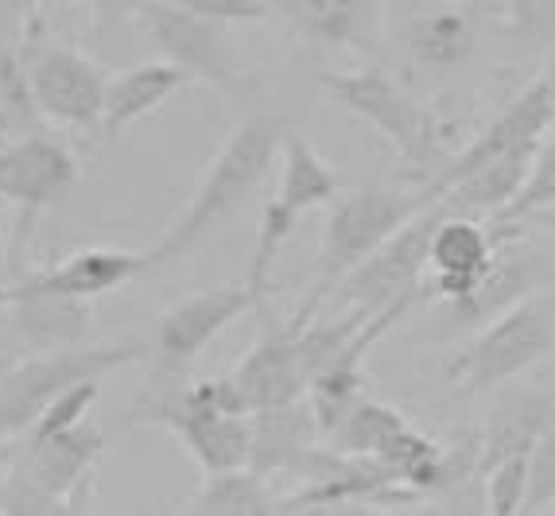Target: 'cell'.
Listing matches in <instances>:
<instances>
[{
    "label": "cell",
    "instance_id": "6da1fadb",
    "mask_svg": "<svg viewBox=\"0 0 555 516\" xmlns=\"http://www.w3.org/2000/svg\"><path fill=\"white\" fill-rule=\"evenodd\" d=\"M280 140H284V125L276 117H260L257 113V117L241 120L237 129L225 137V144L218 147V156L210 159L206 176L198 179L195 194L186 198L179 218L159 233L156 245L144 249L149 272L195 253L218 225H225L233 214L249 206V198L264 186L272 167L280 164Z\"/></svg>",
    "mask_w": 555,
    "mask_h": 516
},
{
    "label": "cell",
    "instance_id": "7a4b0ae2",
    "mask_svg": "<svg viewBox=\"0 0 555 516\" xmlns=\"http://www.w3.org/2000/svg\"><path fill=\"white\" fill-rule=\"evenodd\" d=\"M125 424H159L176 431L206 474L249 466L253 415L245 412L230 377L144 385L140 400L125 415Z\"/></svg>",
    "mask_w": 555,
    "mask_h": 516
},
{
    "label": "cell",
    "instance_id": "3957f363",
    "mask_svg": "<svg viewBox=\"0 0 555 516\" xmlns=\"http://www.w3.org/2000/svg\"><path fill=\"white\" fill-rule=\"evenodd\" d=\"M424 206H431L424 198V191H404V186L392 183H365L334 194L331 210H326L315 276H311V287H307V295L299 299L296 314L287 323L296 331L311 323L331 304L334 287L343 284L361 260L370 257L373 249H380Z\"/></svg>",
    "mask_w": 555,
    "mask_h": 516
},
{
    "label": "cell",
    "instance_id": "277c9868",
    "mask_svg": "<svg viewBox=\"0 0 555 516\" xmlns=\"http://www.w3.org/2000/svg\"><path fill=\"white\" fill-rule=\"evenodd\" d=\"M149 358V341L129 338L113 341V346H70V350H51V353H28L24 361L0 377V442H12L20 435H28V427L39 420L59 392H66L78 380L90 377H109L117 369L132 365V361Z\"/></svg>",
    "mask_w": 555,
    "mask_h": 516
},
{
    "label": "cell",
    "instance_id": "5b68a950",
    "mask_svg": "<svg viewBox=\"0 0 555 516\" xmlns=\"http://www.w3.org/2000/svg\"><path fill=\"white\" fill-rule=\"evenodd\" d=\"M555 346V299L528 295L478 331L470 346L447 361V380L459 397H481L509 385L525 369L544 361Z\"/></svg>",
    "mask_w": 555,
    "mask_h": 516
},
{
    "label": "cell",
    "instance_id": "8992f818",
    "mask_svg": "<svg viewBox=\"0 0 555 516\" xmlns=\"http://www.w3.org/2000/svg\"><path fill=\"white\" fill-rule=\"evenodd\" d=\"M338 191H343V183L334 176V167L311 147V140L296 129H284V140H280V179L272 198L260 210V230L257 241H253L249 272H245V284L257 292L260 304H269L272 268H276L287 237L304 221V214H311L315 206H331V198Z\"/></svg>",
    "mask_w": 555,
    "mask_h": 516
},
{
    "label": "cell",
    "instance_id": "52a82bcc",
    "mask_svg": "<svg viewBox=\"0 0 555 516\" xmlns=\"http://www.w3.org/2000/svg\"><path fill=\"white\" fill-rule=\"evenodd\" d=\"M323 90L331 93V102H338L346 113L377 129L380 140L412 167H427L439 156L443 132H439L436 113L412 90H404L389 70H380V66H361V70L346 74L331 70L323 74Z\"/></svg>",
    "mask_w": 555,
    "mask_h": 516
},
{
    "label": "cell",
    "instance_id": "ba28073f",
    "mask_svg": "<svg viewBox=\"0 0 555 516\" xmlns=\"http://www.w3.org/2000/svg\"><path fill=\"white\" fill-rule=\"evenodd\" d=\"M269 304H260L245 280L233 284L203 287V292L186 295L176 307H167L156 319V338L149 346L152 373L149 385H176L186 380L191 365L203 358V350L210 346L222 331H230L241 314L264 311Z\"/></svg>",
    "mask_w": 555,
    "mask_h": 516
},
{
    "label": "cell",
    "instance_id": "9c48e42d",
    "mask_svg": "<svg viewBox=\"0 0 555 516\" xmlns=\"http://www.w3.org/2000/svg\"><path fill=\"white\" fill-rule=\"evenodd\" d=\"M439 218H443V210L436 203L412 214L380 249H373L343 284L334 287L331 304L343 311L353 307V311L377 314L400 299H424L427 249H431V233H436Z\"/></svg>",
    "mask_w": 555,
    "mask_h": 516
},
{
    "label": "cell",
    "instance_id": "30bf717a",
    "mask_svg": "<svg viewBox=\"0 0 555 516\" xmlns=\"http://www.w3.org/2000/svg\"><path fill=\"white\" fill-rule=\"evenodd\" d=\"M82 167L63 140L31 129L0 147V203L16 210V257L28 245L31 225L75 194Z\"/></svg>",
    "mask_w": 555,
    "mask_h": 516
},
{
    "label": "cell",
    "instance_id": "8fae6325",
    "mask_svg": "<svg viewBox=\"0 0 555 516\" xmlns=\"http://www.w3.org/2000/svg\"><path fill=\"white\" fill-rule=\"evenodd\" d=\"M137 28L159 51V59L176 63L191 82H206L210 90H222L237 98L245 86L237 51L218 20L195 16V12L179 9L171 0H149L137 9Z\"/></svg>",
    "mask_w": 555,
    "mask_h": 516
},
{
    "label": "cell",
    "instance_id": "7c38bea8",
    "mask_svg": "<svg viewBox=\"0 0 555 516\" xmlns=\"http://www.w3.org/2000/svg\"><path fill=\"white\" fill-rule=\"evenodd\" d=\"M24 70L39 117L59 129L98 132L105 86H109V70L98 59L75 47L36 43L24 51Z\"/></svg>",
    "mask_w": 555,
    "mask_h": 516
},
{
    "label": "cell",
    "instance_id": "4fadbf2b",
    "mask_svg": "<svg viewBox=\"0 0 555 516\" xmlns=\"http://www.w3.org/2000/svg\"><path fill=\"white\" fill-rule=\"evenodd\" d=\"M338 459L343 454L334 451L331 442L323 447V431H319V420L311 412V404H307V397L292 400V404L253 412L249 466L260 478L287 474V478L315 481L323 474H331L338 466Z\"/></svg>",
    "mask_w": 555,
    "mask_h": 516
},
{
    "label": "cell",
    "instance_id": "5bb4252c",
    "mask_svg": "<svg viewBox=\"0 0 555 516\" xmlns=\"http://www.w3.org/2000/svg\"><path fill=\"white\" fill-rule=\"evenodd\" d=\"M552 125H555V105H552V93H547L544 74H540L537 82L525 86V90L470 140V147H463L454 159H447L443 171H436L420 191H424L427 203H436L447 186L459 183L463 176H470L474 167L490 164V159H498V156H509L517 147L540 144V140L552 132Z\"/></svg>",
    "mask_w": 555,
    "mask_h": 516
},
{
    "label": "cell",
    "instance_id": "9a60e30c",
    "mask_svg": "<svg viewBox=\"0 0 555 516\" xmlns=\"http://www.w3.org/2000/svg\"><path fill=\"white\" fill-rule=\"evenodd\" d=\"M109 435L93 420H82L70 431L43 435V439H28L20 451V466L66 505V513H86L93 501V486H98V466L105 459Z\"/></svg>",
    "mask_w": 555,
    "mask_h": 516
},
{
    "label": "cell",
    "instance_id": "2e32d148",
    "mask_svg": "<svg viewBox=\"0 0 555 516\" xmlns=\"http://www.w3.org/2000/svg\"><path fill=\"white\" fill-rule=\"evenodd\" d=\"M149 272L144 249H109V245H90V249L66 253L63 260L36 272H20L9 287V299L16 295H75V299H102L120 292L137 276ZM4 299V304H9Z\"/></svg>",
    "mask_w": 555,
    "mask_h": 516
},
{
    "label": "cell",
    "instance_id": "e0dca14e",
    "mask_svg": "<svg viewBox=\"0 0 555 516\" xmlns=\"http://www.w3.org/2000/svg\"><path fill=\"white\" fill-rule=\"evenodd\" d=\"M260 319H264V326H260L257 346L230 373L233 388H237L241 404H245L249 415L307 397V369L299 361L296 326L276 323L269 314V307L260 311Z\"/></svg>",
    "mask_w": 555,
    "mask_h": 516
},
{
    "label": "cell",
    "instance_id": "ac0fdd59",
    "mask_svg": "<svg viewBox=\"0 0 555 516\" xmlns=\"http://www.w3.org/2000/svg\"><path fill=\"white\" fill-rule=\"evenodd\" d=\"M513 230H520V221H498V233H490V225H481L478 218H447L443 214L431 233V249H427L424 299L431 295L439 304L459 299L481 276V268L493 260L501 237H509Z\"/></svg>",
    "mask_w": 555,
    "mask_h": 516
},
{
    "label": "cell",
    "instance_id": "d6986e66",
    "mask_svg": "<svg viewBox=\"0 0 555 516\" xmlns=\"http://www.w3.org/2000/svg\"><path fill=\"white\" fill-rule=\"evenodd\" d=\"M520 237H525V230H513L509 237H501L498 253H493L490 265L481 268V276L474 280L459 299L447 304L454 323H463V326L493 323L498 314L517 307L520 299H528V295L544 284L547 280L544 260L528 257V253H513V241H520Z\"/></svg>",
    "mask_w": 555,
    "mask_h": 516
},
{
    "label": "cell",
    "instance_id": "ffe728a7",
    "mask_svg": "<svg viewBox=\"0 0 555 516\" xmlns=\"http://www.w3.org/2000/svg\"><path fill=\"white\" fill-rule=\"evenodd\" d=\"M183 86H191V78H186L176 63H167V59L140 63V66H129V70L113 74L109 86H105L98 140H102V144H117L137 120L159 113Z\"/></svg>",
    "mask_w": 555,
    "mask_h": 516
},
{
    "label": "cell",
    "instance_id": "44dd1931",
    "mask_svg": "<svg viewBox=\"0 0 555 516\" xmlns=\"http://www.w3.org/2000/svg\"><path fill=\"white\" fill-rule=\"evenodd\" d=\"M272 12L307 43L346 51L377 43V0H272Z\"/></svg>",
    "mask_w": 555,
    "mask_h": 516
},
{
    "label": "cell",
    "instance_id": "7402d4cb",
    "mask_svg": "<svg viewBox=\"0 0 555 516\" xmlns=\"http://www.w3.org/2000/svg\"><path fill=\"white\" fill-rule=\"evenodd\" d=\"M9 319L24 353H51L86 346L93 334V299L75 295H16L9 299Z\"/></svg>",
    "mask_w": 555,
    "mask_h": 516
},
{
    "label": "cell",
    "instance_id": "603a6c76",
    "mask_svg": "<svg viewBox=\"0 0 555 516\" xmlns=\"http://www.w3.org/2000/svg\"><path fill=\"white\" fill-rule=\"evenodd\" d=\"M404 51L420 70L454 74L478 51V12L470 4H439L408 20Z\"/></svg>",
    "mask_w": 555,
    "mask_h": 516
},
{
    "label": "cell",
    "instance_id": "cb8c5ba5",
    "mask_svg": "<svg viewBox=\"0 0 555 516\" xmlns=\"http://www.w3.org/2000/svg\"><path fill=\"white\" fill-rule=\"evenodd\" d=\"M540 144L517 147L509 156H498L490 164L474 167L470 176H463L459 183H451L436 198V206L447 218H501V210L517 198V191L525 186L528 167L537 159Z\"/></svg>",
    "mask_w": 555,
    "mask_h": 516
},
{
    "label": "cell",
    "instance_id": "d4e9b609",
    "mask_svg": "<svg viewBox=\"0 0 555 516\" xmlns=\"http://www.w3.org/2000/svg\"><path fill=\"white\" fill-rule=\"evenodd\" d=\"M547 424H555V400L540 392L505 400L486 424V431H478V474H486L493 462L509 454H528Z\"/></svg>",
    "mask_w": 555,
    "mask_h": 516
},
{
    "label": "cell",
    "instance_id": "484cf974",
    "mask_svg": "<svg viewBox=\"0 0 555 516\" xmlns=\"http://www.w3.org/2000/svg\"><path fill=\"white\" fill-rule=\"evenodd\" d=\"M276 501L269 493V478H260L253 466L237 470H214L206 474L203 486L186 498L183 513L195 516H269L276 513Z\"/></svg>",
    "mask_w": 555,
    "mask_h": 516
},
{
    "label": "cell",
    "instance_id": "4316f807",
    "mask_svg": "<svg viewBox=\"0 0 555 516\" xmlns=\"http://www.w3.org/2000/svg\"><path fill=\"white\" fill-rule=\"evenodd\" d=\"M408 420L397 412V408L380 404V400L361 397L358 404L350 408L338 431L331 435V447L338 454H358V459H389V451L400 442V435L408 431Z\"/></svg>",
    "mask_w": 555,
    "mask_h": 516
},
{
    "label": "cell",
    "instance_id": "83f0119b",
    "mask_svg": "<svg viewBox=\"0 0 555 516\" xmlns=\"http://www.w3.org/2000/svg\"><path fill=\"white\" fill-rule=\"evenodd\" d=\"M555 206V137H544L537 147V159L528 167L525 186L517 191L505 210H501L498 221H528L532 214L552 210Z\"/></svg>",
    "mask_w": 555,
    "mask_h": 516
},
{
    "label": "cell",
    "instance_id": "f1b7e54d",
    "mask_svg": "<svg viewBox=\"0 0 555 516\" xmlns=\"http://www.w3.org/2000/svg\"><path fill=\"white\" fill-rule=\"evenodd\" d=\"M98 397H102V377L70 385L66 392H59V397L39 412V420L28 427L24 439H43V435H59V431L78 427L82 420H90V408L98 404Z\"/></svg>",
    "mask_w": 555,
    "mask_h": 516
},
{
    "label": "cell",
    "instance_id": "f546056e",
    "mask_svg": "<svg viewBox=\"0 0 555 516\" xmlns=\"http://www.w3.org/2000/svg\"><path fill=\"white\" fill-rule=\"evenodd\" d=\"M0 113L9 117L12 132H31L36 129V102H31V90H28V70H24V55L9 51V47L0 43Z\"/></svg>",
    "mask_w": 555,
    "mask_h": 516
},
{
    "label": "cell",
    "instance_id": "4dcf8cb0",
    "mask_svg": "<svg viewBox=\"0 0 555 516\" xmlns=\"http://www.w3.org/2000/svg\"><path fill=\"white\" fill-rule=\"evenodd\" d=\"M481 486H486V513H493V516L525 513L528 454H509V459L493 462L490 470L481 474Z\"/></svg>",
    "mask_w": 555,
    "mask_h": 516
},
{
    "label": "cell",
    "instance_id": "1f68e13d",
    "mask_svg": "<svg viewBox=\"0 0 555 516\" xmlns=\"http://www.w3.org/2000/svg\"><path fill=\"white\" fill-rule=\"evenodd\" d=\"M0 513L9 516H47V513H66V505L47 493L36 478H31L20 462H12L9 470L0 474Z\"/></svg>",
    "mask_w": 555,
    "mask_h": 516
},
{
    "label": "cell",
    "instance_id": "d6a6232c",
    "mask_svg": "<svg viewBox=\"0 0 555 516\" xmlns=\"http://www.w3.org/2000/svg\"><path fill=\"white\" fill-rule=\"evenodd\" d=\"M555 505V424L540 431V439L528 451V493H525V513H540V508Z\"/></svg>",
    "mask_w": 555,
    "mask_h": 516
},
{
    "label": "cell",
    "instance_id": "836d02e7",
    "mask_svg": "<svg viewBox=\"0 0 555 516\" xmlns=\"http://www.w3.org/2000/svg\"><path fill=\"white\" fill-rule=\"evenodd\" d=\"M179 9L195 12V16L218 20V24H264L272 16L269 0H171Z\"/></svg>",
    "mask_w": 555,
    "mask_h": 516
},
{
    "label": "cell",
    "instance_id": "e575fe53",
    "mask_svg": "<svg viewBox=\"0 0 555 516\" xmlns=\"http://www.w3.org/2000/svg\"><path fill=\"white\" fill-rule=\"evenodd\" d=\"M509 12L520 36L555 51V0H513Z\"/></svg>",
    "mask_w": 555,
    "mask_h": 516
},
{
    "label": "cell",
    "instance_id": "d590c367",
    "mask_svg": "<svg viewBox=\"0 0 555 516\" xmlns=\"http://www.w3.org/2000/svg\"><path fill=\"white\" fill-rule=\"evenodd\" d=\"M28 353H24V346H20L16 331H12V319H9V307L0 304V377L9 373L16 361H24Z\"/></svg>",
    "mask_w": 555,
    "mask_h": 516
},
{
    "label": "cell",
    "instance_id": "8d00e7d4",
    "mask_svg": "<svg viewBox=\"0 0 555 516\" xmlns=\"http://www.w3.org/2000/svg\"><path fill=\"white\" fill-rule=\"evenodd\" d=\"M86 4H93L102 16H137V9L149 0H86Z\"/></svg>",
    "mask_w": 555,
    "mask_h": 516
},
{
    "label": "cell",
    "instance_id": "74e56055",
    "mask_svg": "<svg viewBox=\"0 0 555 516\" xmlns=\"http://www.w3.org/2000/svg\"><path fill=\"white\" fill-rule=\"evenodd\" d=\"M12 260H9V253H4V241H0V304L9 299V287H12Z\"/></svg>",
    "mask_w": 555,
    "mask_h": 516
},
{
    "label": "cell",
    "instance_id": "f35d334b",
    "mask_svg": "<svg viewBox=\"0 0 555 516\" xmlns=\"http://www.w3.org/2000/svg\"><path fill=\"white\" fill-rule=\"evenodd\" d=\"M528 221H544V225H552V230H555V210H540V214H532Z\"/></svg>",
    "mask_w": 555,
    "mask_h": 516
},
{
    "label": "cell",
    "instance_id": "ab89813d",
    "mask_svg": "<svg viewBox=\"0 0 555 516\" xmlns=\"http://www.w3.org/2000/svg\"><path fill=\"white\" fill-rule=\"evenodd\" d=\"M544 82H547V93H552V105H555V59H552V66H547Z\"/></svg>",
    "mask_w": 555,
    "mask_h": 516
},
{
    "label": "cell",
    "instance_id": "60d3db41",
    "mask_svg": "<svg viewBox=\"0 0 555 516\" xmlns=\"http://www.w3.org/2000/svg\"><path fill=\"white\" fill-rule=\"evenodd\" d=\"M269 9H272V0H269Z\"/></svg>",
    "mask_w": 555,
    "mask_h": 516
}]
</instances>
